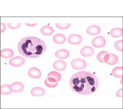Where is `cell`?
<instances>
[{"label":"cell","mask_w":123,"mask_h":109,"mask_svg":"<svg viewBox=\"0 0 123 109\" xmlns=\"http://www.w3.org/2000/svg\"><path fill=\"white\" fill-rule=\"evenodd\" d=\"M98 77L91 72L85 71H80L73 75L70 81L72 90L80 95L93 94L99 87Z\"/></svg>","instance_id":"1"},{"label":"cell","mask_w":123,"mask_h":109,"mask_svg":"<svg viewBox=\"0 0 123 109\" xmlns=\"http://www.w3.org/2000/svg\"><path fill=\"white\" fill-rule=\"evenodd\" d=\"M46 46L44 41L36 37L30 36L21 39L18 42V51L26 58L39 57L46 51Z\"/></svg>","instance_id":"2"},{"label":"cell","mask_w":123,"mask_h":109,"mask_svg":"<svg viewBox=\"0 0 123 109\" xmlns=\"http://www.w3.org/2000/svg\"><path fill=\"white\" fill-rule=\"evenodd\" d=\"M71 65L73 69L76 70H81L85 69L87 66L86 62L81 58H76L73 60Z\"/></svg>","instance_id":"3"},{"label":"cell","mask_w":123,"mask_h":109,"mask_svg":"<svg viewBox=\"0 0 123 109\" xmlns=\"http://www.w3.org/2000/svg\"><path fill=\"white\" fill-rule=\"evenodd\" d=\"M25 59L24 58L20 56H16L11 58L9 63L12 66L15 67H21L25 63Z\"/></svg>","instance_id":"4"},{"label":"cell","mask_w":123,"mask_h":109,"mask_svg":"<svg viewBox=\"0 0 123 109\" xmlns=\"http://www.w3.org/2000/svg\"><path fill=\"white\" fill-rule=\"evenodd\" d=\"M106 42L104 38L102 36H98L95 37L92 40V44L96 48H100L105 45Z\"/></svg>","instance_id":"5"},{"label":"cell","mask_w":123,"mask_h":109,"mask_svg":"<svg viewBox=\"0 0 123 109\" xmlns=\"http://www.w3.org/2000/svg\"><path fill=\"white\" fill-rule=\"evenodd\" d=\"M83 40L82 37L80 35L73 34L70 35L68 38V42L73 45H78Z\"/></svg>","instance_id":"6"},{"label":"cell","mask_w":123,"mask_h":109,"mask_svg":"<svg viewBox=\"0 0 123 109\" xmlns=\"http://www.w3.org/2000/svg\"><path fill=\"white\" fill-rule=\"evenodd\" d=\"M29 76L34 79H39L42 76V73L40 70L35 67L30 68L28 72Z\"/></svg>","instance_id":"7"},{"label":"cell","mask_w":123,"mask_h":109,"mask_svg":"<svg viewBox=\"0 0 123 109\" xmlns=\"http://www.w3.org/2000/svg\"><path fill=\"white\" fill-rule=\"evenodd\" d=\"M53 67L57 71H63L66 68V63L63 60H58L54 63Z\"/></svg>","instance_id":"8"},{"label":"cell","mask_w":123,"mask_h":109,"mask_svg":"<svg viewBox=\"0 0 123 109\" xmlns=\"http://www.w3.org/2000/svg\"><path fill=\"white\" fill-rule=\"evenodd\" d=\"M80 53L83 56L88 57L93 55L94 50L91 47L87 46L84 47L81 49Z\"/></svg>","instance_id":"9"},{"label":"cell","mask_w":123,"mask_h":109,"mask_svg":"<svg viewBox=\"0 0 123 109\" xmlns=\"http://www.w3.org/2000/svg\"><path fill=\"white\" fill-rule=\"evenodd\" d=\"M109 57V53L106 51H103L99 52L97 56L98 60L102 63H106Z\"/></svg>","instance_id":"10"},{"label":"cell","mask_w":123,"mask_h":109,"mask_svg":"<svg viewBox=\"0 0 123 109\" xmlns=\"http://www.w3.org/2000/svg\"><path fill=\"white\" fill-rule=\"evenodd\" d=\"M100 27L96 25H92L88 27L87 29L86 32L89 34L95 35L99 34L101 32Z\"/></svg>","instance_id":"11"},{"label":"cell","mask_w":123,"mask_h":109,"mask_svg":"<svg viewBox=\"0 0 123 109\" xmlns=\"http://www.w3.org/2000/svg\"><path fill=\"white\" fill-rule=\"evenodd\" d=\"M13 92H15L22 91L24 89V86L22 83L19 82H15L11 85Z\"/></svg>","instance_id":"12"},{"label":"cell","mask_w":123,"mask_h":109,"mask_svg":"<svg viewBox=\"0 0 123 109\" xmlns=\"http://www.w3.org/2000/svg\"><path fill=\"white\" fill-rule=\"evenodd\" d=\"M55 56L60 59H65L70 55L68 50L65 49H61L57 50L55 53Z\"/></svg>","instance_id":"13"},{"label":"cell","mask_w":123,"mask_h":109,"mask_svg":"<svg viewBox=\"0 0 123 109\" xmlns=\"http://www.w3.org/2000/svg\"><path fill=\"white\" fill-rule=\"evenodd\" d=\"M45 91L43 88L40 87H36L32 89L31 94L34 96H41L44 95Z\"/></svg>","instance_id":"14"},{"label":"cell","mask_w":123,"mask_h":109,"mask_svg":"<svg viewBox=\"0 0 123 109\" xmlns=\"http://www.w3.org/2000/svg\"><path fill=\"white\" fill-rule=\"evenodd\" d=\"M66 38L63 34H58L53 37V41L55 43L58 44H63L66 41Z\"/></svg>","instance_id":"15"},{"label":"cell","mask_w":123,"mask_h":109,"mask_svg":"<svg viewBox=\"0 0 123 109\" xmlns=\"http://www.w3.org/2000/svg\"><path fill=\"white\" fill-rule=\"evenodd\" d=\"M41 33L46 36L51 35L54 32V30L52 27L49 26H45L41 29Z\"/></svg>","instance_id":"16"},{"label":"cell","mask_w":123,"mask_h":109,"mask_svg":"<svg viewBox=\"0 0 123 109\" xmlns=\"http://www.w3.org/2000/svg\"><path fill=\"white\" fill-rule=\"evenodd\" d=\"M13 92L11 85L9 84H4L1 86V94L2 95H8Z\"/></svg>","instance_id":"17"},{"label":"cell","mask_w":123,"mask_h":109,"mask_svg":"<svg viewBox=\"0 0 123 109\" xmlns=\"http://www.w3.org/2000/svg\"><path fill=\"white\" fill-rule=\"evenodd\" d=\"M14 54L13 50L10 48L4 49L1 51V56L4 58H7L12 57Z\"/></svg>","instance_id":"18"},{"label":"cell","mask_w":123,"mask_h":109,"mask_svg":"<svg viewBox=\"0 0 123 109\" xmlns=\"http://www.w3.org/2000/svg\"><path fill=\"white\" fill-rule=\"evenodd\" d=\"M123 68L122 67H118L113 69L111 72L112 75L118 78H123Z\"/></svg>","instance_id":"19"},{"label":"cell","mask_w":123,"mask_h":109,"mask_svg":"<svg viewBox=\"0 0 123 109\" xmlns=\"http://www.w3.org/2000/svg\"><path fill=\"white\" fill-rule=\"evenodd\" d=\"M111 36L115 38H119L123 35V29L120 28H115L110 31Z\"/></svg>","instance_id":"20"},{"label":"cell","mask_w":123,"mask_h":109,"mask_svg":"<svg viewBox=\"0 0 123 109\" xmlns=\"http://www.w3.org/2000/svg\"><path fill=\"white\" fill-rule=\"evenodd\" d=\"M118 61V58L116 54L110 53L109 59L106 63L110 65H113L117 64Z\"/></svg>","instance_id":"21"},{"label":"cell","mask_w":123,"mask_h":109,"mask_svg":"<svg viewBox=\"0 0 123 109\" xmlns=\"http://www.w3.org/2000/svg\"><path fill=\"white\" fill-rule=\"evenodd\" d=\"M47 77H50L55 79L57 82L59 81L61 79V74L57 72L53 71L49 73Z\"/></svg>","instance_id":"22"},{"label":"cell","mask_w":123,"mask_h":109,"mask_svg":"<svg viewBox=\"0 0 123 109\" xmlns=\"http://www.w3.org/2000/svg\"><path fill=\"white\" fill-rule=\"evenodd\" d=\"M71 25V24H58L56 23V26L58 28L63 30L68 29L70 27Z\"/></svg>","instance_id":"23"},{"label":"cell","mask_w":123,"mask_h":109,"mask_svg":"<svg viewBox=\"0 0 123 109\" xmlns=\"http://www.w3.org/2000/svg\"><path fill=\"white\" fill-rule=\"evenodd\" d=\"M123 42L122 40H120L118 41L115 43V47L118 51L123 52Z\"/></svg>","instance_id":"24"},{"label":"cell","mask_w":123,"mask_h":109,"mask_svg":"<svg viewBox=\"0 0 123 109\" xmlns=\"http://www.w3.org/2000/svg\"><path fill=\"white\" fill-rule=\"evenodd\" d=\"M45 84L49 88H54L57 85L58 82H53L46 78L44 81Z\"/></svg>","instance_id":"25"},{"label":"cell","mask_w":123,"mask_h":109,"mask_svg":"<svg viewBox=\"0 0 123 109\" xmlns=\"http://www.w3.org/2000/svg\"><path fill=\"white\" fill-rule=\"evenodd\" d=\"M21 23H7L8 26L12 29H16L20 27Z\"/></svg>","instance_id":"26"},{"label":"cell","mask_w":123,"mask_h":109,"mask_svg":"<svg viewBox=\"0 0 123 109\" xmlns=\"http://www.w3.org/2000/svg\"><path fill=\"white\" fill-rule=\"evenodd\" d=\"M116 96L117 97H123V88L119 89L117 93Z\"/></svg>","instance_id":"27"},{"label":"cell","mask_w":123,"mask_h":109,"mask_svg":"<svg viewBox=\"0 0 123 109\" xmlns=\"http://www.w3.org/2000/svg\"><path fill=\"white\" fill-rule=\"evenodd\" d=\"M1 33H2L5 32L6 29V27L4 23H1Z\"/></svg>","instance_id":"28"},{"label":"cell","mask_w":123,"mask_h":109,"mask_svg":"<svg viewBox=\"0 0 123 109\" xmlns=\"http://www.w3.org/2000/svg\"><path fill=\"white\" fill-rule=\"evenodd\" d=\"M26 26H28L29 27H34L35 26L37 25V23H31V24H27L25 23Z\"/></svg>","instance_id":"29"}]
</instances>
